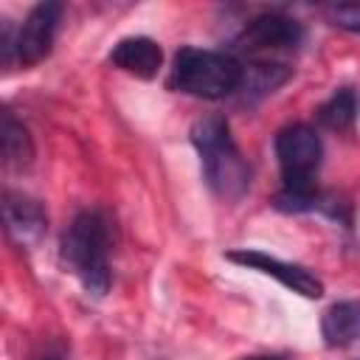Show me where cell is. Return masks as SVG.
<instances>
[{
	"label": "cell",
	"instance_id": "cell-1",
	"mask_svg": "<svg viewBox=\"0 0 360 360\" xmlns=\"http://www.w3.org/2000/svg\"><path fill=\"white\" fill-rule=\"evenodd\" d=\"M110 250H112V225L101 208L79 211L62 233L59 256L65 267L79 278V284L90 295H107L112 273H110Z\"/></svg>",
	"mask_w": 360,
	"mask_h": 360
},
{
	"label": "cell",
	"instance_id": "cell-2",
	"mask_svg": "<svg viewBox=\"0 0 360 360\" xmlns=\"http://www.w3.org/2000/svg\"><path fill=\"white\" fill-rule=\"evenodd\" d=\"M191 143L200 152L202 174L211 191L222 200H239L250 186V166L231 138L225 115H202L191 127Z\"/></svg>",
	"mask_w": 360,
	"mask_h": 360
},
{
	"label": "cell",
	"instance_id": "cell-3",
	"mask_svg": "<svg viewBox=\"0 0 360 360\" xmlns=\"http://www.w3.org/2000/svg\"><path fill=\"white\" fill-rule=\"evenodd\" d=\"M245 65L222 51L208 48H180L169 73V87L197 98H225L242 90Z\"/></svg>",
	"mask_w": 360,
	"mask_h": 360
},
{
	"label": "cell",
	"instance_id": "cell-4",
	"mask_svg": "<svg viewBox=\"0 0 360 360\" xmlns=\"http://www.w3.org/2000/svg\"><path fill=\"white\" fill-rule=\"evenodd\" d=\"M276 158H278V169H281V191L290 194H301V191H312L315 186V174L321 169V158H323V146L318 132L309 124H290L276 135Z\"/></svg>",
	"mask_w": 360,
	"mask_h": 360
},
{
	"label": "cell",
	"instance_id": "cell-5",
	"mask_svg": "<svg viewBox=\"0 0 360 360\" xmlns=\"http://www.w3.org/2000/svg\"><path fill=\"white\" fill-rule=\"evenodd\" d=\"M304 39V28L298 20L281 14V11H264L245 22L242 34L236 37L239 51L253 56V62H276L273 53L295 51Z\"/></svg>",
	"mask_w": 360,
	"mask_h": 360
},
{
	"label": "cell",
	"instance_id": "cell-6",
	"mask_svg": "<svg viewBox=\"0 0 360 360\" xmlns=\"http://www.w3.org/2000/svg\"><path fill=\"white\" fill-rule=\"evenodd\" d=\"M59 20H62V3L48 0V3L34 6L28 17L22 20V25L14 31V62L11 65L31 68L42 62L53 48Z\"/></svg>",
	"mask_w": 360,
	"mask_h": 360
},
{
	"label": "cell",
	"instance_id": "cell-7",
	"mask_svg": "<svg viewBox=\"0 0 360 360\" xmlns=\"http://www.w3.org/2000/svg\"><path fill=\"white\" fill-rule=\"evenodd\" d=\"M228 262H236L242 267H250V270H259L264 276H273L276 281H281L287 290L304 295V298H321L323 295V281L309 273L307 267L301 264H290V262H281L276 256H267L262 250H248V248H239V250H228L225 253Z\"/></svg>",
	"mask_w": 360,
	"mask_h": 360
},
{
	"label": "cell",
	"instance_id": "cell-8",
	"mask_svg": "<svg viewBox=\"0 0 360 360\" xmlns=\"http://www.w3.org/2000/svg\"><path fill=\"white\" fill-rule=\"evenodd\" d=\"M3 222L8 236L20 248H34L48 231V214L39 200L22 191H6L3 197Z\"/></svg>",
	"mask_w": 360,
	"mask_h": 360
},
{
	"label": "cell",
	"instance_id": "cell-9",
	"mask_svg": "<svg viewBox=\"0 0 360 360\" xmlns=\"http://www.w3.org/2000/svg\"><path fill=\"white\" fill-rule=\"evenodd\" d=\"M110 62L138 79H152L163 65V51L149 37H127L110 51Z\"/></svg>",
	"mask_w": 360,
	"mask_h": 360
},
{
	"label": "cell",
	"instance_id": "cell-10",
	"mask_svg": "<svg viewBox=\"0 0 360 360\" xmlns=\"http://www.w3.org/2000/svg\"><path fill=\"white\" fill-rule=\"evenodd\" d=\"M323 343L332 349H343L360 340V301L332 304L321 318Z\"/></svg>",
	"mask_w": 360,
	"mask_h": 360
},
{
	"label": "cell",
	"instance_id": "cell-11",
	"mask_svg": "<svg viewBox=\"0 0 360 360\" xmlns=\"http://www.w3.org/2000/svg\"><path fill=\"white\" fill-rule=\"evenodd\" d=\"M0 143H3V163L6 169L22 172L34 160V141L28 135V127L17 121L8 110L3 112V129H0Z\"/></svg>",
	"mask_w": 360,
	"mask_h": 360
},
{
	"label": "cell",
	"instance_id": "cell-12",
	"mask_svg": "<svg viewBox=\"0 0 360 360\" xmlns=\"http://www.w3.org/2000/svg\"><path fill=\"white\" fill-rule=\"evenodd\" d=\"M357 112H360V96L352 87H340L318 107V121L326 129L340 132V129H349L357 121Z\"/></svg>",
	"mask_w": 360,
	"mask_h": 360
},
{
	"label": "cell",
	"instance_id": "cell-13",
	"mask_svg": "<svg viewBox=\"0 0 360 360\" xmlns=\"http://www.w3.org/2000/svg\"><path fill=\"white\" fill-rule=\"evenodd\" d=\"M326 20L343 31L360 34V3H338L326 8Z\"/></svg>",
	"mask_w": 360,
	"mask_h": 360
},
{
	"label": "cell",
	"instance_id": "cell-14",
	"mask_svg": "<svg viewBox=\"0 0 360 360\" xmlns=\"http://www.w3.org/2000/svg\"><path fill=\"white\" fill-rule=\"evenodd\" d=\"M34 360H65V357H62V352H42Z\"/></svg>",
	"mask_w": 360,
	"mask_h": 360
},
{
	"label": "cell",
	"instance_id": "cell-15",
	"mask_svg": "<svg viewBox=\"0 0 360 360\" xmlns=\"http://www.w3.org/2000/svg\"><path fill=\"white\" fill-rule=\"evenodd\" d=\"M248 360H284V357H276V354H256V357H248Z\"/></svg>",
	"mask_w": 360,
	"mask_h": 360
}]
</instances>
